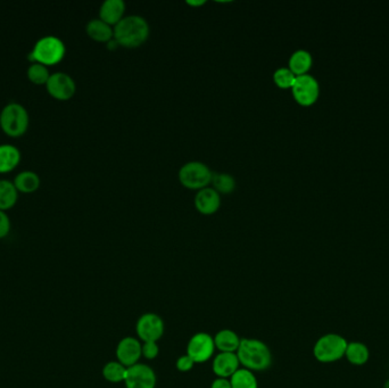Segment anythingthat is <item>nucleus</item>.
I'll use <instances>...</instances> for the list:
<instances>
[{
    "instance_id": "obj_34",
    "label": "nucleus",
    "mask_w": 389,
    "mask_h": 388,
    "mask_svg": "<svg viewBox=\"0 0 389 388\" xmlns=\"http://www.w3.org/2000/svg\"><path fill=\"white\" fill-rule=\"evenodd\" d=\"M383 388H389V378L387 379L386 382H385V384H383Z\"/></svg>"
},
{
    "instance_id": "obj_26",
    "label": "nucleus",
    "mask_w": 389,
    "mask_h": 388,
    "mask_svg": "<svg viewBox=\"0 0 389 388\" xmlns=\"http://www.w3.org/2000/svg\"><path fill=\"white\" fill-rule=\"evenodd\" d=\"M50 75H52L49 73V68L39 63H32L26 71V77L29 79V81L36 86H46Z\"/></svg>"
},
{
    "instance_id": "obj_21",
    "label": "nucleus",
    "mask_w": 389,
    "mask_h": 388,
    "mask_svg": "<svg viewBox=\"0 0 389 388\" xmlns=\"http://www.w3.org/2000/svg\"><path fill=\"white\" fill-rule=\"evenodd\" d=\"M345 358L353 366H363L370 359V351L361 342H350L346 347Z\"/></svg>"
},
{
    "instance_id": "obj_20",
    "label": "nucleus",
    "mask_w": 389,
    "mask_h": 388,
    "mask_svg": "<svg viewBox=\"0 0 389 388\" xmlns=\"http://www.w3.org/2000/svg\"><path fill=\"white\" fill-rule=\"evenodd\" d=\"M240 340L234 330L222 329L214 336V344L220 352L236 353L240 345Z\"/></svg>"
},
{
    "instance_id": "obj_17",
    "label": "nucleus",
    "mask_w": 389,
    "mask_h": 388,
    "mask_svg": "<svg viewBox=\"0 0 389 388\" xmlns=\"http://www.w3.org/2000/svg\"><path fill=\"white\" fill-rule=\"evenodd\" d=\"M86 32L91 39L97 42H108L114 38V28L100 19L89 21L86 26Z\"/></svg>"
},
{
    "instance_id": "obj_14",
    "label": "nucleus",
    "mask_w": 389,
    "mask_h": 388,
    "mask_svg": "<svg viewBox=\"0 0 389 388\" xmlns=\"http://www.w3.org/2000/svg\"><path fill=\"white\" fill-rule=\"evenodd\" d=\"M240 367L236 353L220 352L213 360L212 370L218 378H230Z\"/></svg>"
},
{
    "instance_id": "obj_29",
    "label": "nucleus",
    "mask_w": 389,
    "mask_h": 388,
    "mask_svg": "<svg viewBox=\"0 0 389 388\" xmlns=\"http://www.w3.org/2000/svg\"><path fill=\"white\" fill-rule=\"evenodd\" d=\"M158 353H160V347L156 342H146L142 344V356H145L146 359H155L158 358Z\"/></svg>"
},
{
    "instance_id": "obj_23",
    "label": "nucleus",
    "mask_w": 389,
    "mask_h": 388,
    "mask_svg": "<svg viewBox=\"0 0 389 388\" xmlns=\"http://www.w3.org/2000/svg\"><path fill=\"white\" fill-rule=\"evenodd\" d=\"M232 388H258V379L254 372L248 369L239 368L230 377Z\"/></svg>"
},
{
    "instance_id": "obj_24",
    "label": "nucleus",
    "mask_w": 389,
    "mask_h": 388,
    "mask_svg": "<svg viewBox=\"0 0 389 388\" xmlns=\"http://www.w3.org/2000/svg\"><path fill=\"white\" fill-rule=\"evenodd\" d=\"M213 189H216L220 195H229L234 193L236 189V179L228 173L216 172L213 173L212 182Z\"/></svg>"
},
{
    "instance_id": "obj_22",
    "label": "nucleus",
    "mask_w": 389,
    "mask_h": 388,
    "mask_svg": "<svg viewBox=\"0 0 389 388\" xmlns=\"http://www.w3.org/2000/svg\"><path fill=\"white\" fill-rule=\"evenodd\" d=\"M19 193L15 184L7 179L0 180V211H10L17 205Z\"/></svg>"
},
{
    "instance_id": "obj_32",
    "label": "nucleus",
    "mask_w": 389,
    "mask_h": 388,
    "mask_svg": "<svg viewBox=\"0 0 389 388\" xmlns=\"http://www.w3.org/2000/svg\"><path fill=\"white\" fill-rule=\"evenodd\" d=\"M205 0H200V1H193V0H189V1H187V3H188L189 6L193 7L203 6V5H205Z\"/></svg>"
},
{
    "instance_id": "obj_13",
    "label": "nucleus",
    "mask_w": 389,
    "mask_h": 388,
    "mask_svg": "<svg viewBox=\"0 0 389 388\" xmlns=\"http://www.w3.org/2000/svg\"><path fill=\"white\" fill-rule=\"evenodd\" d=\"M195 206L200 213L212 215L221 206V195L213 188H204L197 191L195 196Z\"/></svg>"
},
{
    "instance_id": "obj_28",
    "label": "nucleus",
    "mask_w": 389,
    "mask_h": 388,
    "mask_svg": "<svg viewBox=\"0 0 389 388\" xmlns=\"http://www.w3.org/2000/svg\"><path fill=\"white\" fill-rule=\"evenodd\" d=\"M10 219L8 214L5 211H0V240L6 238L10 233Z\"/></svg>"
},
{
    "instance_id": "obj_4",
    "label": "nucleus",
    "mask_w": 389,
    "mask_h": 388,
    "mask_svg": "<svg viewBox=\"0 0 389 388\" xmlns=\"http://www.w3.org/2000/svg\"><path fill=\"white\" fill-rule=\"evenodd\" d=\"M29 112L22 104L8 103L0 112V128L12 138H19L29 129Z\"/></svg>"
},
{
    "instance_id": "obj_30",
    "label": "nucleus",
    "mask_w": 389,
    "mask_h": 388,
    "mask_svg": "<svg viewBox=\"0 0 389 388\" xmlns=\"http://www.w3.org/2000/svg\"><path fill=\"white\" fill-rule=\"evenodd\" d=\"M195 365L196 363L193 362V360L188 354H184L177 360V369L181 372L190 371Z\"/></svg>"
},
{
    "instance_id": "obj_31",
    "label": "nucleus",
    "mask_w": 389,
    "mask_h": 388,
    "mask_svg": "<svg viewBox=\"0 0 389 388\" xmlns=\"http://www.w3.org/2000/svg\"><path fill=\"white\" fill-rule=\"evenodd\" d=\"M211 388H232L230 379L228 378H216L213 380Z\"/></svg>"
},
{
    "instance_id": "obj_25",
    "label": "nucleus",
    "mask_w": 389,
    "mask_h": 388,
    "mask_svg": "<svg viewBox=\"0 0 389 388\" xmlns=\"http://www.w3.org/2000/svg\"><path fill=\"white\" fill-rule=\"evenodd\" d=\"M126 367L123 366L119 361H111L106 363L103 368L104 378L107 382L117 384V382H124L126 375Z\"/></svg>"
},
{
    "instance_id": "obj_5",
    "label": "nucleus",
    "mask_w": 389,
    "mask_h": 388,
    "mask_svg": "<svg viewBox=\"0 0 389 388\" xmlns=\"http://www.w3.org/2000/svg\"><path fill=\"white\" fill-rule=\"evenodd\" d=\"M348 342L338 333H325L315 342L313 356L319 362L334 363L345 358Z\"/></svg>"
},
{
    "instance_id": "obj_12",
    "label": "nucleus",
    "mask_w": 389,
    "mask_h": 388,
    "mask_svg": "<svg viewBox=\"0 0 389 388\" xmlns=\"http://www.w3.org/2000/svg\"><path fill=\"white\" fill-rule=\"evenodd\" d=\"M142 356V345L137 338L126 337L120 340L116 347V358L123 366L129 368L139 363Z\"/></svg>"
},
{
    "instance_id": "obj_9",
    "label": "nucleus",
    "mask_w": 389,
    "mask_h": 388,
    "mask_svg": "<svg viewBox=\"0 0 389 388\" xmlns=\"http://www.w3.org/2000/svg\"><path fill=\"white\" fill-rule=\"evenodd\" d=\"M214 352H216L214 338L207 333H195L187 345V354L195 363H204L209 361Z\"/></svg>"
},
{
    "instance_id": "obj_2",
    "label": "nucleus",
    "mask_w": 389,
    "mask_h": 388,
    "mask_svg": "<svg viewBox=\"0 0 389 388\" xmlns=\"http://www.w3.org/2000/svg\"><path fill=\"white\" fill-rule=\"evenodd\" d=\"M239 363L251 371H264L270 368L272 354L267 344L254 338H241L237 352Z\"/></svg>"
},
{
    "instance_id": "obj_15",
    "label": "nucleus",
    "mask_w": 389,
    "mask_h": 388,
    "mask_svg": "<svg viewBox=\"0 0 389 388\" xmlns=\"http://www.w3.org/2000/svg\"><path fill=\"white\" fill-rule=\"evenodd\" d=\"M124 12L126 3L123 0H106L100 6L99 19L111 26H116L122 20Z\"/></svg>"
},
{
    "instance_id": "obj_11",
    "label": "nucleus",
    "mask_w": 389,
    "mask_h": 388,
    "mask_svg": "<svg viewBox=\"0 0 389 388\" xmlns=\"http://www.w3.org/2000/svg\"><path fill=\"white\" fill-rule=\"evenodd\" d=\"M124 384L126 388H155L156 375L151 367L145 363H137L126 369Z\"/></svg>"
},
{
    "instance_id": "obj_33",
    "label": "nucleus",
    "mask_w": 389,
    "mask_h": 388,
    "mask_svg": "<svg viewBox=\"0 0 389 388\" xmlns=\"http://www.w3.org/2000/svg\"><path fill=\"white\" fill-rule=\"evenodd\" d=\"M119 46V43H117V41H116L114 38H113L111 41L107 42V47H108V49H111V50H112V49L113 50H115V49L117 48Z\"/></svg>"
},
{
    "instance_id": "obj_10",
    "label": "nucleus",
    "mask_w": 389,
    "mask_h": 388,
    "mask_svg": "<svg viewBox=\"0 0 389 388\" xmlns=\"http://www.w3.org/2000/svg\"><path fill=\"white\" fill-rule=\"evenodd\" d=\"M135 331L144 343L158 342L164 333V322L158 314H142L137 321Z\"/></svg>"
},
{
    "instance_id": "obj_1",
    "label": "nucleus",
    "mask_w": 389,
    "mask_h": 388,
    "mask_svg": "<svg viewBox=\"0 0 389 388\" xmlns=\"http://www.w3.org/2000/svg\"><path fill=\"white\" fill-rule=\"evenodd\" d=\"M149 22L139 15L123 17L114 26V39L126 48H137L144 45L149 39Z\"/></svg>"
},
{
    "instance_id": "obj_19",
    "label": "nucleus",
    "mask_w": 389,
    "mask_h": 388,
    "mask_svg": "<svg viewBox=\"0 0 389 388\" xmlns=\"http://www.w3.org/2000/svg\"><path fill=\"white\" fill-rule=\"evenodd\" d=\"M313 57L311 52L305 49H298L294 52L290 59V70L296 77L309 75V71L312 68Z\"/></svg>"
},
{
    "instance_id": "obj_16",
    "label": "nucleus",
    "mask_w": 389,
    "mask_h": 388,
    "mask_svg": "<svg viewBox=\"0 0 389 388\" xmlns=\"http://www.w3.org/2000/svg\"><path fill=\"white\" fill-rule=\"evenodd\" d=\"M22 155L17 147L10 144L0 145V173H10L19 166Z\"/></svg>"
},
{
    "instance_id": "obj_27",
    "label": "nucleus",
    "mask_w": 389,
    "mask_h": 388,
    "mask_svg": "<svg viewBox=\"0 0 389 388\" xmlns=\"http://www.w3.org/2000/svg\"><path fill=\"white\" fill-rule=\"evenodd\" d=\"M296 80V75L290 68H280L274 73V82L280 89H292Z\"/></svg>"
},
{
    "instance_id": "obj_7",
    "label": "nucleus",
    "mask_w": 389,
    "mask_h": 388,
    "mask_svg": "<svg viewBox=\"0 0 389 388\" xmlns=\"http://www.w3.org/2000/svg\"><path fill=\"white\" fill-rule=\"evenodd\" d=\"M292 94L297 104L302 106H311L316 103L320 96V84L311 75L296 77L295 84L292 87Z\"/></svg>"
},
{
    "instance_id": "obj_18",
    "label": "nucleus",
    "mask_w": 389,
    "mask_h": 388,
    "mask_svg": "<svg viewBox=\"0 0 389 388\" xmlns=\"http://www.w3.org/2000/svg\"><path fill=\"white\" fill-rule=\"evenodd\" d=\"M13 182L19 194L29 195L38 191L41 180H40L38 173L26 170V171L19 172V175L14 178Z\"/></svg>"
},
{
    "instance_id": "obj_6",
    "label": "nucleus",
    "mask_w": 389,
    "mask_h": 388,
    "mask_svg": "<svg viewBox=\"0 0 389 388\" xmlns=\"http://www.w3.org/2000/svg\"><path fill=\"white\" fill-rule=\"evenodd\" d=\"M213 172L207 165L198 161L188 162L179 170V182L188 189L200 191L212 182Z\"/></svg>"
},
{
    "instance_id": "obj_3",
    "label": "nucleus",
    "mask_w": 389,
    "mask_h": 388,
    "mask_svg": "<svg viewBox=\"0 0 389 388\" xmlns=\"http://www.w3.org/2000/svg\"><path fill=\"white\" fill-rule=\"evenodd\" d=\"M66 47L63 40L55 36L42 37L33 46L29 54L32 63L45 65L47 68L58 64L64 59Z\"/></svg>"
},
{
    "instance_id": "obj_8",
    "label": "nucleus",
    "mask_w": 389,
    "mask_h": 388,
    "mask_svg": "<svg viewBox=\"0 0 389 388\" xmlns=\"http://www.w3.org/2000/svg\"><path fill=\"white\" fill-rule=\"evenodd\" d=\"M48 94L59 101H70L77 93V84L71 75L65 72H55L45 86Z\"/></svg>"
}]
</instances>
